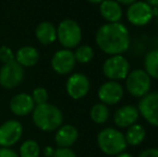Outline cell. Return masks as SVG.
Masks as SVG:
<instances>
[{
    "label": "cell",
    "mask_w": 158,
    "mask_h": 157,
    "mask_svg": "<svg viewBox=\"0 0 158 157\" xmlns=\"http://www.w3.org/2000/svg\"><path fill=\"white\" fill-rule=\"evenodd\" d=\"M96 44L104 54L124 55L130 48V34L123 23H106L96 31Z\"/></svg>",
    "instance_id": "cell-1"
},
{
    "label": "cell",
    "mask_w": 158,
    "mask_h": 157,
    "mask_svg": "<svg viewBox=\"0 0 158 157\" xmlns=\"http://www.w3.org/2000/svg\"><path fill=\"white\" fill-rule=\"evenodd\" d=\"M33 124L42 131H55L63 125L64 115L56 105L45 102L35 105L32 111Z\"/></svg>",
    "instance_id": "cell-2"
},
{
    "label": "cell",
    "mask_w": 158,
    "mask_h": 157,
    "mask_svg": "<svg viewBox=\"0 0 158 157\" xmlns=\"http://www.w3.org/2000/svg\"><path fill=\"white\" fill-rule=\"evenodd\" d=\"M97 143L102 153L109 156H116L123 153L128 145L123 132L113 127L100 130L97 136Z\"/></svg>",
    "instance_id": "cell-3"
},
{
    "label": "cell",
    "mask_w": 158,
    "mask_h": 157,
    "mask_svg": "<svg viewBox=\"0 0 158 157\" xmlns=\"http://www.w3.org/2000/svg\"><path fill=\"white\" fill-rule=\"evenodd\" d=\"M152 79L143 69L130 70L125 79V88L129 95L135 98H142L151 92Z\"/></svg>",
    "instance_id": "cell-4"
},
{
    "label": "cell",
    "mask_w": 158,
    "mask_h": 157,
    "mask_svg": "<svg viewBox=\"0 0 158 157\" xmlns=\"http://www.w3.org/2000/svg\"><path fill=\"white\" fill-rule=\"evenodd\" d=\"M57 30V40L64 48H74L82 41V28L77 21L67 19L59 23Z\"/></svg>",
    "instance_id": "cell-5"
},
{
    "label": "cell",
    "mask_w": 158,
    "mask_h": 157,
    "mask_svg": "<svg viewBox=\"0 0 158 157\" xmlns=\"http://www.w3.org/2000/svg\"><path fill=\"white\" fill-rule=\"evenodd\" d=\"M130 70V63L124 55L109 56L102 64V73L110 81L125 80Z\"/></svg>",
    "instance_id": "cell-6"
},
{
    "label": "cell",
    "mask_w": 158,
    "mask_h": 157,
    "mask_svg": "<svg viewBox=\"0 0 158 157\" xmlns=\"http://www.w3.org/2000/svg\"><path fill=\"white\" fill-rule=\"evenodd\" d=\"M155 16V9L144 0H137L128 6L126 19L128 23L135 27H143L152 22Z\"/></svg>",
    "instance_id": "cell-7"
},
{
    "label": "cell",
    "mask_w": 158,
    "mask_h": 157,
    "mask_svg": "<svg viewBox=\"0 0 158 157\" xmlns=\"http://www.w3.org/2000/svg\"><path fill=\"white\" fill-rule=\"evenodd\" d=\"M25 76L24 68L15 60L3 64L0 69V85L6 89H12L23 82Z\"/></svg>",
    "instance_id": "cell-8"
},
{
    "label": "cell",
    "mask_w": 158,
    "mask_h": 157,
    "mask_svg": "<svg viewBox=\"0 0 158 157\" xmlns=\"http://www.w3.org/2000/svg\"><path fill=\"white\" fill-rule=\"evenodd\" d=\"M137 108L146 123L158 127V92H150L140 98Z\"/></svg>",
    "instance_id": "cell-9"
},
{
    "label": "cell",
    "mask_w": 158,
    "mask_h": 157,
    "mask_svg": "<svg viewBox=\"0 0 158 157\" xmlns=\"http://www.w3.org/2000/svg\"><path fill=\"white\" fill-rule=\"evenodd\" d=\"M125 88L118 81H110L102 83L98 88V98L100 102L109 105H114L121 102L124 98Z\"/></svg>",
    "instance_id": "cell-10"
},
{
    "label": "cell",
    "mask_w": 158,
    "mask_h": 157,
    "mask_svg": "<svg viewBox=\"0 0 158 157\" xmlns=\"http://www.w3.org/2000/svg\"><path fill=\"white\" fill-rule=\"evenodd\" d=\"M90 89V81L83 73H73L67 79L66 90L69 97L79 100L86 96Z\"/></svg>",
    "instance_id": "cell-11"
},
{
    "label": "cell",
    "mask_w": 158,
    "mask_h": 157,
    "mask_svg": "<svg viewBox=\"0 0 158 157\" xmlns=\"http://www.w3.org/2000/svg\"><path fill=\"white\" fill-rule=\"evenodd\" d=\"M23 134V126L16 119H9L0 125V147H11L16 144Z\"/></svg>",
    "instance_id": "cell-12"
},
{
    "label": "cell",
    "mask_w": 158,
    "mask_h": 157,
    "mask_svg": "<svg viewBox=\"0 0 158 157\" xmlns=\"http://www.w3.org/2000/svg\"><path fill=\"white\" fill-rule=\"evenodd\" d=\"M75 60L73 51L68 50V48H63L59 50L53 55L51 65L52 68L57 74L60 76H66L69 74L75 67Z\"/></svg>",
    "instance_id": "cell-13"
},
{
    "label": "cell",
    "mask_w": 158,
    "mask_h": 157,
    "mask_svg": "<svg viewBox=\"0 0 158 157\" xmlns=\"http://www.w3.org/2000/svg\"><path fill=\"white\" fill-rule=\"evenodd\" d=\"M138 108L132 105H125L119 107L113 115V122L118 128H128L135 124L139 119Z\"/></svg>",
    "instance_id": "cell-14"
},
{
    "label": "cell",
    "mask_w": 158,
    "mask_h": 157,
    "mask_svg": "<svg viewBox=\"0 0 158 157\" xmlns=\"http://www.w3.org/2000/svg\"><path fill=\"white\" fill-rule=\"evenodd\" d=\"M35 107V105L31 98V95L26 93L15 95L10 101V110L17 116H25L32 113Z\"/></svg>",
    "instance_id": "cell-15"
},
{
    "label": "cell",
    "mask_w": 158,
    "mask_h": 157,
    "mask_svg": "<svg viewBox=\"0 0 158 157\" xmlns=\"http://www.w3.org/2000/svg\"><path fill=\"white\" fill-rule=\"evenodd\" d=\"M99 12L106 23H118L123 19V6L115 0H104L99 4Z\"/></svg>",
    "instance_id": "cell-16"
},
{
    "label": "cell",
    "mask_w": 158,
    "mask_h": 157,
    "mask_svg": "<svg viewBox=\"0 0 158 157\" xmlns=\"http://www.w3.org/2000/svg\"><path fill=\"white\" fill-rule=\"evenodd\" d=\"M79 138V131L73 125H61L55 134V143L58 147H71Z\"/></svg>",
    "instance_id": "cell-17"
},
{
    "label": "cell",
    "mask_w": 158,
    "mask_h": 157,
    "mask_svg": "<svg viewBox=\"0 0 158 157\" xmlns=\"http://www.w3.org/2000/svg\"><path fill=\"white\" fill-rule=\"evenodd\" d=\"M40 59V54L38 50L33 46H22L15 53V61L19 63L23 68L33 67L38 64Z\"/></svg>",
    "instance_id": "cell-18"
},
{
    "label": "cell",
    "mask_w": 158,
    "mask_h": 157,
    "mask_svg": "<svg viewBox=\"0 0 158 157\" xmlns=\"http://www.w3.org/2000/svg\"><path fill=\"white\" fill-rule=\"evenodd\" d=\"M35 38L44 45L54 43L57 40L56 27L50 22H41L35 28Z\"/></svg>",
    "instance_id": "cell-19"
},
{
    "label": "cell",
    "mask_w": 158,
    "mask_h": 157,
    "mask_svg": "<svg viewBox=\"0 0 158 157\" xmlns=\"http://www.w3.org/2000/svg\"><path fill=\"white\" fill-rule=\"evenodd\" d=\"M124 136H125L127 144L132 145V147H138L144 141L146 132L143 126L135 123L127 128Z\"/></svg>",
    "instance_id": "cell-20"
},
{
    "label": "cell",
    "mask_w": 158,
    "mask_h": 157,
    "mask_svg": "<svg viewBox=\"0 0 158 157\" xmlns=\"http://www.w3.org/2000/svg\"><path fill=\"white\" fill-rule=\"evenodd\" d=\"M143 70L152 80H158V48H153L145 54L143 59Z\"/></svg>",
    "instance_id": "cell-21"
},
{
    "label": "cell",
    "mask_w": 158,
    "mask_h": 157,
    "mask_svg": "<svg viewBox=\"0 0 158 157\" xmlns=\"http://www.w3.org/2000/svg\"><path fill=\"white\" fill-rule=\"evenodd\" d=\"M89 116L94 123L101 125L108 122L109 118H110V110L106 105L102 102L95 103L92 107L89 112Z\"/></svg>",
    "instance_id": "cell-22"
},
{
    "label": "cell",
    "mask_w": 158,
    "mask_h": 157,
    "mask_svg": "<svg viewBox=\"0 0 158 157\" xmlns=\"http://www.w3.org/2000/svg\"><path fill=\"white\" fill-rule=\"evenodd\" d=\"M75 57L77 63L80 64H88L89 61L93 60L94 58V48L90 45L87 44H83V45H79L75 48V51L73 52Z\"/></svg>",
    "instance_id": "cell-23"
},
{
    "label": "cell",
    "mask_w": 158,
    "mask_h": 157,
    "mask_svg": "<svg viewBox=\"0 0 158 157\" xmlns=\"http://www.w3.org/2000/svg\"><path fill=\"white\" fill-rule=\"evenodd\" d=\"M40 145L37 141L32 139L24 141L19 147V157H39L40 156Z\"/></svg>",
    "instance_id": "cell-24"
},
{
    "label": "cell",
    "mask_w": 158,
    "mask_h": 157,
    "mask_svg": "<svg viewBox=\"0 0 158 157\" xmlns=\"http://www.w3.org/2000/svg\"><path fill=\"white\" fill-rule=\"evenodd\" d=\"M31 98L35 105H43V103L48 102V90L44 87H41V86H40V87H35V89L32 90Z\"/></svg>",
    "instance_id": "cell-25"
},
{
    "label": "cell",
    "mask_w": 158,
    "mask_h": 157,
    "mask_svg": "<svg viewBox=\"0 0 158 157\" xmlns=\"http://www.w3.org/2000/svg\"><path fill=\"white\" fill-rule=\"evenodd\" d=\"M13 60H15V54L13 53L12 48L6 45L1 46L0 48V61L6 64Z\"/></svg>",
    "instance_id": "cell-26"
},
{
    "label": "cell",
    "mask_w": 158,
    "mask_h": 157,
    "mask_svg": "<svg viewBox=\"0 0 158 157\" xmlns=\"http://www.w3.org/2000/svg\"><path fill=\"white\" fill-rule=\"evenodd\" d=\"M53 157H77V155L70 147H58L55 150Z\"/></svg>",
    "instance_id": "cell-27"
},
{
    "label": "cell",
    "mask_w": 158,
    "mask_h": 157,
    "mask_svg": "<svg viewBox=\"0 0 158 157\" xmlns=\"http://www.w3.org/2000/svg\"><path fill=\"white\" fill-rule=\"evenodd\" d=\"M138 157H158V149H156V147L146 149L143 152H141Z\"/></svg>",
    "instance_id": "cell-28"
},
{
    "label": "cell",
    "mask_w": 158,
    "mask_h": 157,
    "mask_svg": "<svg viewBox=\"0 0 158 157\" xmlns=\"http://www.w3.org/2000/svg\"><path fill=\"white\" fill-rule=\"evenodd\" d=\"M0 157H19L15 151L11 150L10 147H1L0 149Z\"/></svg>",
    "instance_id": "cell-29"
},
{
    "label": "cell",
    "mask_w": 158,
    "mask_h": 157,
    "mask_svg": "<svg viewBox=\"0 0 158 157\" xmlns=\"http://www.w3.org/2000/svg\"><path fill=\"white\" fill-rule=\"evenodd\" d=\"M54 153H55V150L52 147H50V145H48V147H45L43 149V155L45 157H53Z\"/></svg>",
    "instance_id": "cell-30"
},
{
    "label": "cell",
    "mask_w": 158,
    "mask_h": 157,
    "mask_svg": "<svg viewBox=\"0 0 158 157\" xmlns=\"http://www.w3.org/2000/svg\"><path fill=\"white\" fill-rule=\"evenodd\" d=\"M115 1L118 2L121 6H130L131 3H133V2H135L137 0H115Z\"/></svg>",
    "instance_id": "cell-31"
},
{
    "label": "cell",
    "mask_w": 158,
    "mask_h": 157,
    "mask_svg": "<svg viewBox=\"0 0 158 157\" xmlns=\"http://www.w3.org/2000/svg\"><path fill=\"white\" fill-rule=\"evenodd\" d=\"M144 1L148 2L153 8H158V0H144Z\"/></svg>",
    "instance_id": "cell-32"
},
{
    "label": "cell",
    "mask_w": 158,
    "mask_h": 157,
    "mask_svg": "<svg viewBox=\"0 0 158 157\" xmlns=\"http://www.w3.org/2000/svg\"><path fill=\"white\" fill-rule=\"evenodd\" d=\"M116 157H133L130 153H127V152H123V153L116 155Z\"/></svg>",
    "instance_id": "cell-33"
},
{
    "label": "cell",
    "mask_w": 158,
    "mask_h": 157,
    "mask_svg": "<svg viewBox=\"0 0 158 157\" xmlns=\"http://www.w3.org/2000/svg\"><path fill=\"white\" fill-rule=\"evenodd\" d=\"M86 1L90 2V3H93V4H100L102 1H104V0H86Z\"/></svg>",
    "instance_id": "cell-34"
}]
</instances>
